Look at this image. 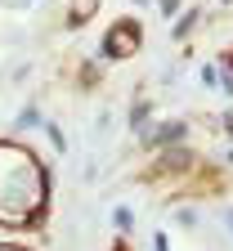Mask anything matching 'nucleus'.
<instances>
[{
	"mask_svg": "<svg viewBox=\"0 0 233 251\" xmlns=\"http://www.w3.org/2000/svg\"><path fill=\"white\" fill-rule=\"evenodd\" d=\"M54 175L50 162L23 139H0V229L31 233L50 220Z\"/></svg>",
	"mask_w": 233,
	"mask_h": 251,
	"instance_id": "1",
	"label": "nucleus"
},
{
	"mask_svg": "<svg viewBox=\"0 0 233 251\" xmlns=\"http://www.w3.org/2000/svg\"><path fill=\"white\" fill-rule=\"evenodd\" d=\"M144 50V23L139 18H112V27L104 31V41H99V54L108 63H126Z\"/></svg>",
	"mask_w": 233,
	"mask_h": 251,
	"instance_id": "2",
	"label": "nucleus"
},
{
	"mask_svg": "<svg viewBox=\"0 0 233 251\" xmlns=\"http://www.w3.org/2000/svg\"><path fill=\"white\" fill-rule=\"evenodd\" d=\"M193 166H197V157H193L184 144H171V148H161V152H157V162L144 171V179L157 184V179H166V175H188Z\"/></svg>",
	"mask_w": 233,
	"mask_h": 251,
	"instance_id": "3",
	"label": "nucleus"
},
{
	"mask_svg": "<svg viewBox=\"0 0 233 251\" xmlns=\"http://www.w3.org/2000/svg\"><path fill=\"white\" fill-rule=\"evenodd\" d=\"M188 139V126L184 121H157L153 130H144V148L161 152V148H171V144H184Z\"/></svg>",
	"mask_w": 233,
	"mask_h": 251,
	"instance_id": "4",
	"label": "nucleus"
},
{
	"mask_svg": "<svg viewBox=\"0 0 233 251\" xmlns=\"http://www.w3.org/2000/svg\"><path fill=\"white\" fill-rule=\"evenodd\" d=\"M99 5H104V0H68V18H63V23H68V27L77 31V27H85V23H94V14H99Z\"/></svg>",
	"mask_w": 233,
	"mask_h": 251,
	"instance_id": "5",
	"label": "nucleus"
},
{
	"mask_svg": "<svg viewBox=\"0 0 233 251\" xmlns=\"http://www.w3.org/2000/svg\"><path fill=\"white\" fill-rule=\"evenodd\" d=\"M197 18H202V9H188V14H175V23H171V36H175V41L193 36V27H197Z\"/></svg>",
	"mask_w": 233,
	"mask_h": 251,
	"instance_id": "6",
	"label": "nucleus"
},
{
	"mask_svg": "<svg viewBox=\"0 0 233 251\" xmlns=\"http://www.w3.org/2000/svg\"><path fill=\"white\" fill-rule=\"evenodd\" d=\"M99 76H104V72H99V63H81V68H77V85L81 90H94Z\"/></svg>",
	"mask_w": 233,
	"mask_h": 251,
	"instance_id": "7",
	"label": "nucleus"
},
{
	"mask_svg": "<svg viewBox=\"0 0 233 251\" xmlns=\"http://www.w3.org/2000/svg\"><path fill=\"white\" fill-rule=\"evenodd\" d=\"M112 225H117V233L130 238V229H135V211H130V206H112Z\"/></svg>",
	"mask_w": 233,
	"mask_h": 251,
	"instance_id": "8",
	"label": "nucleus"
},
{
	"mask_svg": "<svg viewBox=\"0 0 233 251\" xmlns=\"http://www.w3.org/2000/svg\"><path fill=\"white\" fill-rule=\"evenodd\" d=\"M148 112H153V103L139 94V99H135V108H130V126H135V130H144V117H148Z\"/></svg>",
	"mask_w": 233,
	"mask_h": 251,
	"instance_id": "9",
	"label": "nucleus"
},
{
	"mask_svg": "<svg viewBox=\"0 0 233 251\" xmlns=\"http://www.w3.org/2000/svg\"><path fill=\"white\" fill-rule=\"evenodd\" d=\"M41 130L50 135V144H54V152H68V139H63V130H58V126H54V121H41Z\"/></svg>",
	"mask_w": 233,
	"mask_h": 251,
	"instance_id": "10",
	"label": "nucleus"
},
{
	"mask_svg": "<svg viewBox=\"0 0 233 251\" xmlns=\"http://www.w3.org/2000/svg\"><path fill=\"white\" fill-rule=\"evenodd\" d=\"M220 72H224V94H233V50L220 54Z\"/></svg>",
	"mask_w": 233,
	"mask_h": 251,
	"instance_id": "11",
	"label": "nucleus"
},
{
	"mask_svg": "<svg viewBox=\"0 0 233 251\" xmlns=\"http://www.w3.org/2000/svg\"><path fill=\"white\" fill-rule=\"evenodd\" d=\"M36 121H41V112H36V108H23V112H18V126H23V130H31Z\"/></svg>",
	"mask_w": 233,
	"mask_h": 251,
	"instance_id": "12",
	"label": "nucleus"
},
{
	"mask_svg": "<svg viewBox=\"0 0 233 251\" xmlns=\"http://www.w3.org/2000/svg\"><path fill=\"white\" fill-rule=\"evenodd\" d=\"M157 9H161V18H175L180 14V0H157Z\"/></svg>",
	"mask_w": 233,
	"mask_h": 251,
	"instance_id": "13",
	"label": "nucleus"
},
{
	"mask_svg": "<svg viewBox=\"0 0 233 251\" xmlns=\"http://www.w3.org/2000/svg\"><path fill=\"white\" fill-rule=\"evenodd\" d=\"M153 251H171V242H166V233H153Z\"/></svg>",
	"mask_w": 233,
	"mask_h": 251,
	"instance_id": "14",
	"label": "nucleus"
},
{
	"mask_svg": "<svg viewBox=\"0 0 233 251\" xmlns=\"http://www.w3.org/2000/svg\"><path fill=\"white\" fill-rule=\"evenodd\" d=\"M112 251H130V238H126V233H117V238H112Z\"/></svg>",
	"mask_w": 233,
	"mask_h": 251,
	"instance_id": "15",
	"label": "nucleus"
},
{
	"mask_svg": "<svg viewBox=\"0 0 233 251\" xmlns=\"http://www.w3.org/2000/svg\"><path fill=\"white\" fill-rule=\"evenodd\" d=\"M0 251H31V247H23V242H0Z\"/></svg>",
	"mask_w": 233,
	"mask_h": 251,
	"instance_id": "16",
	"label": "nucleus"
},
{
	"mask_svg": "<svg viewBox=\"0 0 233 251\" xmlns=\"http://www.w3.org/2000/svg\"><path fill=\"white\" fill-rule=\"evenodd\" d=\"M224 220H229V229H233V206H229V211H224Z\"/></svg>",
	"mask_w": 233,
	"mask_h": 251,
	"instance_id": "17",
	"label": "nucleus"
},
{
	"mask_svg": "<svg viewBox=\"0 0 233 251\" xmlns=\"http://www.w3.org/2000/svg\"><path fill=\"white\" fill-rule=\"evenodd\" d=\"M135 5H148V0H135Z\"/></svg>",
	"mask_w": 233,
	"mask_h": 251,
	"instance_id": "18",
	"label": "nucleus"
}]
</instances>
